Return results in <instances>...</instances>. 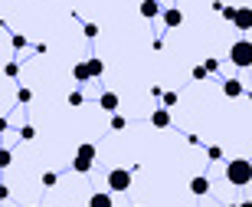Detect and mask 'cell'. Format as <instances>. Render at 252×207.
<instances>
[{
  "mask_svg": "<svg viewBox=\"0 0 252 207\" xmlns=\"http://www.w3.org/2000/svg\"><path fill=\"white\" fill-rule=\"evenodd\" d=\"M226 181L233 184V188H246L252 181V165L246 158H233L229 165H226Z\"/></svg>",
  "mask_w": 252,
  "mask_h": 207,
  "instance_id": "cell-1",
  "label": "cell"
},
{
  "mask_svg": "<svg viewBox=\"0 0 252 207\" xmlns=\"http://www.w3.org/2000/svg\"><path fill=\"white\" fill-rule=\"evenodd\" d=\"M229 59H233V66L249 69L252 66V40H236L229 46Z\"/></svg>",
  "mask_w": 252,
  "mask_h": 207,
  "instance_id": "cell-2",
  "label": "cell"
},
{
  "mask_svg": "<svg viewBox=\"0 0 252 207\" xmlns=\"http://www.w3.org/2000/svg\"><path fill=\"white\" fill-rule=\"evenodd\" d=\"M95 165V145H79V151H75V158H72V171L75 174H89Z\"/></svg>",
  "mask_w": 252,
  "mask_h": 207,
  "instance_id": "cell-3",
  "label": "cell"
},
{
  "mask_svg": "<svg viewBox=\"0 0 252 207\" xmlns=\"http://www.w3.org/2000/svg\"><path fill=\"white\" fill-rule=\"evenodd\" d=\"M131 188V171L128 168H112L108 171V191H128Z\"/></svg>",
  "mask_w": 252,
  "mask_h": 207,
  "instance_id": "cell-4",
  "label": "cell"
},
{
  "mask_svg": "<svg viewBox=\"0 0 252 207\" xmlns=\"http://www.w3.org/2000/svg\"><path fill=\"white\" fill-rule=\"evenodd\" d=\"M233 27L239 30V33H249V30H252V7H239V10H236Z\"/></svg>",
  "mask_w": 252,
  "mask_h": 207,
  "instance_id": "cell-5",
  "label": "cell"
},
{
  "mask_svg": "<svg viewBox=\"0 0 252 207\" xmlns=\"http://www.w3.org/2000/svg\"><path fill=\"white\" fill-rule=\"evenodd\" d=\"M160 17H164V27L177 30L180 23H184V10H177V7H167V10H160Z\"/></svg>",
  "mask_w": 252,
  "mask_h": 207,
  "instance_id": "cell-6",
  "label": "cell"
},
{
  "mask_svg": "<svg viewBox=\"0 0 252 207\" xmlns=\"http://www.w3.org/2000/svg\"><path fill=\"white\" fill-rule=\"evenodd\" d=\"M190 194H196V198H203V194H210V178H203V174H196V178H190Z\"/></svg>",
  "mask_w": 252,
  "mask_h": 207,
  "instance_id": "cell-7",
  "label": "cell"
},
{
  "mask_svg": "<svg viewBox=\"0 0 252 207\" xmlns=\"http://www.w3.org/2000/svg\"><path fill=\"white\" fill-rule=\"evenodd\" d=\"M243 92H246V89H243L239 79H226V83H223V95H226V99H239Z\"/></svg>",
  "mask_w": 252,
  "mask_h": 207,
  "instance_id": "cell-8",
  "label": "cell"
},
{
  "mask_svg": "<svg viewBox=\"0 0 252 207\" xmlns=\"http://www.w3.org/2000/svg\"><path fill=\"white\" fill-rule=\"evenodd\" d=\"M98 105H102V109H105V112H118V95H115V92H102V95H98Z\"/></svg>",
  "mask_w": 252,
  "mask_h": 207,
  "instance_id": "cell-9",
  "label": "cell"
},
{
  "mask_svg": "<svg viewBox=\"0 0 252 207\" xmlns=\"http://www.w3.org/2000/svg\"><path fill=\"white\" fill-rule=\"evenodd\" d=\"M89 207H115L112 194H108V191H95L92 198H89Z\"/></svg>",
  "mask_w": 252,
  "mask_h": 207,
  "instance_id": "cell-10",
  "label": "cell"
},
{
  "mask_svg": "<svg viewBox=\"0 0 252 207\" xmlns=\"http://www.w3.org/2000/svg\"><path fill=\"white\" fill-rule=\"evenodd\" d=\"M138 13L144 20H154V17H160V7H158V3H151V0H144V3L138 7Z\"/></svg>",
  "mask_w": 252,
  "mask_h": 207,
  "instance_id": "cell-11",
  "label": "cell"
},
{
  "mask_svg": "<svg viewBox=\"0 0 252 207\" xmlns=\"http://www.w3.org/2000/svg\"><path fill=\"white\" fill-rule=\"evenodd\" d=\"M85 69H89V79H98V76L105 73V63L92 56V59H85Z\"/></svg>",
  "mask_w": 252,
  "mask_h": 207,
  "instance_id": "cell-12",
  "label": "cell"
},
{
  "mask_svg": "<svg viewBox=\"0 0 252 207\" xmlns=\"http://www.w3.org/2000/svg\"><path fill=\"white\" fill-rule=\"evenodd\" d=\"M151 125H154V128H167L170 125V112L167 109H158V112L151 115Z\"/></svg>",
  "mask_w": 252,
  "mask_h": 207,
  "instance_id": "cell-13",
  "label": "cell"
},
{
  "mask_svg": "<svg viewBox=\"0 0 252 207\" xmlns=\"http://www.w3.org/2000/svg\"><path fill=\"white\" fill-rule=\"evenodd\" d=\"M72 76H75V83H89V69H85V63H75Z\"/></svg>",
  "mask_w": 252,
  "mask_h": 207,
  "instance_id": "cell-14",
  "label": "cell"
},
{
  "mask_svg": "<svg viewBox=\"0 0 252 207\" xmlns=\"http://www.w3.org/2000/svg\"><path fill=\"white\" fill-rule=\"evenodd\" d=\"M56 181H59L56 171H46V174H43V188H56Z\"/></svg>",
  "mask_w": 252,
  "mask_h": 207,
  "instance_id": "cell-15",
  "label": "cell"
},
{
  "mask_svg": "<svg viewBox=\"0 0 252 207\" xmlns=\"http://www.w3.org/2000/svg\"><path fill=\"white\" fill-rule=\"evenodd\" d=\"M20 138H23V141H33V138H36V128H33V125H23V128H20Z\"/></svg>",
  "mask_w": 252,
  "mask_h": 207,
  "instance_id": "cell-16",
  "label": "cell"
},
{
  "mask_svg": "<svg viewBox=\"0 0 252 207\" xmlns=\"http://www.w3.org/2000/svg\"><path fill=\"white\" fill-rule=\"evenodd\" d=\"M10 161H13L10 148H0V171H3V168H10Z\"/></svg>",
  "mask_w": 252,
  "mask_h": 207,
  "instance_id": "cell-17",
  "label": "cell"
},
{
  "mask_svg": "<svg viewBox=\"0 0 252 207\" xmlns=\"http://www.w3.org/2000/svg\"><path fill=\"white\" fill-rule=\"evenodd\" d=\"M206 155H210V161H220V158H223V148H220V145H210Z\"/></svg>",
  "mask_w": 252,
  "mask_h": 207,
  "instance_id": "cell-18",
  "label": "cell"
},
{
  "mask_svg": "<svg viewBox=\"0 0 252 207\" xmlns=\"http://www.w3.org/2000/svg\"><path fill=\"white\" fill-rule=\"evenodd\" d=\"M203 69H206V73H220V59H216V56H210V59L203 63Z\"/></svg>",
  "mask_w": 252,
  "mask_h": 207,
  "instance_id": "cell-19",
  "label": "cell"
},
{
  "mask_svg": "<svg viewBox=\"0 0 252 207\" xmlns=\"http://www.w3.org/2000/svg\"><path fill=\"white\" fill-rule=\"evenodd\" d=\"M125 125H128V122H125V115H118V112H115V115H112V128H115V132H122Z\"/></svg>",
  "mask_w": 252,
  "mask_h": 207,
  "instance_id": "cell-20",
  "label": "cell"
},
{
  "mask_svg": "<svg viewBox=\"0 0 252 207\" xmlns=\"http://www.w3.org/2000/svg\"><path fill=\"white\" fill-rule=\"evenodd\" d=\"M82 102H85V95H82V92H69V105H72V109H79Z\"/></svg>",
  "mask_w": 252,
  "mask_h": 207,
  "instance_id": "cell-21",
  "label": "cell"
},
{
  "mask_svg": "<svg viewBox=\"0 0 252 207\" xmlns=\"http://www.w3.org/2000/svg\"><path fill=\"white\" fill-rule=\"evenodd\" d=\"M160 99H164V109H170V105H177V92H164Z\"/></svg>",
  "mask_w": 252,
  "mask_h": 207,
  "instance_id": "cell-22",
  "label": "cell"
},
{
  "mask_svg": "<svg viewBox=\"0 0 252 207\" xmlns=\"http://www.w3.org/2000/svg\"><path fill=\"white\" fill-rule=\"evenodd\" d=\"M236 10H239V7H223L220 13H223V20H229V23H233V20H236Z\"/></svg>",
  "mask_w": 252,
  "mask_h": 207,
  "instance_id": "cell-23",
  "label": "cell"
},
{
  "mask_svg": "<svg viewBox=\"0 0 252 207\" xmlns=\"http://www.w3.org/2000/svg\"><path fill=\"white\" fill-rule=\"evenodd\" d=\"M85 37H89V40H95V37H98V27H95V23H85Z\"/></svg>",
  "mask_w": 252,
  "mask_h": 207,
  "instance_id": "cell-24",
  "label": "cell"
},
{
  "mask_svg": "<svg viewBox=\"0 0 252 207\" xmlns=\"http://www.w3.org/2000/svg\"><path fill=\"white\" fill-rule=\"evenodd\" d=\"M17 99H20V102H23V105H27L30 99H33V92H30V89H20V92H17Z\"/></svg>",
  "mask_w": 252,
  "mask_h": 207,
  "instance_id": "cell-25",
  "label": "cell"
},
{
  "mask_svg": "<svg viewBox=\"0 0 252 207\" xmlns=\"http://www.w3.org/2000/svg\"><path fill=\"white\" fill-rule=\"evenodd\" d=\"M206 76H210V73H206V69H203V66H196V69H193V79H196V83H203Z\"/></svg>",
  "mask_w": 252,
  "mask_h": 207,
  "instance_id": "cell-26",
  "label": "cell"
},
{
  "mask_svg": "<svg viewBox=\"0 0 252 207\" xmlns=\"http://www.w3.org/2000/svg\"><path fill=\"white\" fill-rule=\"evenodd\" d=\"M3 73H7V76H10V79H13V76H17V73H20V66H17V63H7V66H3Z\"/></svg>",
  "mask_w": 252,
  "mask_h": 207,
  "instance_id": "cell-27",
  "label": "cell"
},
{
  "mask_svg": "<svg viewBox=\"0 0 252 207\" xmlns=\"http://www.w3.org/2000/svg\"><path fill=\"white\" fill-rule=\"evenodd\" d=\"M10 198V188H7V184H0V201H7Z\"/></svg>",
  "mask_w": 252,
  "mask_h": 207,
  "instance_id": "cell-28",
  "label": "cell"
},
{
  "mask_svg": "<svg viewBox=\"0 0 252 207\" xmlns=\"http://www.w3.org/2000/svg\"><path fill=\"white\" fill-rule=\"evenodd\" d=\"M0 132H7V119L3 115H0Z\"/></svg>",
  "mask_w": 252,
  "mask_h": 207,
  "instance_id": "cell-29",
  "label": "cell"
},
{
  "mask_svg": "<svg viewBox=\"0 0 252 207\" xmlns=\"http://www.w3.org/2000/svg\"><path fill=\"white\" fill-rule=\"evenodd\" d=\"M239 207H252V201H243V204H239Z\"/></svg>",
  "mask_w": 252,
  "mask_h": 207,
  "instance_id": "cell-30",
  "label": "cell"
},
{
  "mask_svg": "<svg viewBox=\"0 0 252 207\" xmlns=\"http://www.w3.org/2000/svg\"><path fill=\"white\" fill-rule=\"evenodd\" d=\"M246 95H249V102H252V89H246Z\"/></svg>",
  "mask_w": 252,
  "mask_h": 207,
  "instance_id": "cell-31",
  "label": "cell"
},
{
  "mask_svg": "<svg viewBox=\"0 0 252 207\" xmlns=\"http://www.w3.org/2000/svg\"><path fill=\"white\" fill-rule=\"evenodd\" d=\"M229 207H239V204H229Z\"/></svg>",
  "mask_w": 252,
  "mask_h": 207,
  "instance_id": "cell-32",
  "label": "cell"
},
{
  "mask_svg": "<svg viewBox=\"0 0 252 207\" xmlns=\"http://www.w3.org/2000/svg\"><path fill=\"white\" fill-rule=\"evenodd\" d=\"M151 3H158V0H151Z\"/></svg>",
  "mask_w": 252,
  "mask_h": 207,
  "instance_id": "cell-33",
  "label": "cell"
}]
</instances>
